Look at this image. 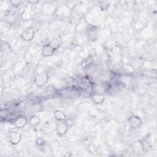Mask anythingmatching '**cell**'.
<instances>
[{
	"label": "cell",
	"mask_w": 157,
	"mask_h": 157,
	"mask_svg": "<svg viewBox=\"0 0 157 157\" xmlns=\"http://www.w3.org/2000/svg\"><path fill=\"white\" fill-rule=\"evenodd\" d=\"M35 31L33 27H28L26 28L21 34V37L26 41H30L34 38Z\"/></svg>",
	"instance_id": "3957f363"
},
{
	"label": "cell",
	"mask_w": 157,
	"mask_h": 157,
	"mask_svg": "<svg viewBox=\"0 0 157 157\" xmlns=\"http://www.w3.org/2000/svg\"><path fill=\"white\" fill-rule=\"evenodd\" d=\"M36 144L39 148H44L45 145V141L42 138H38L36 140Z\"/></svg>",
	"instance_id": "7c38bea8"
},
{
	"label": "cell",
	"mask_w": 157,
	"mask_h": 157,
	"mask_svg": "<svg viewBox=\"0 0 157 157\" xmlns=\"http://www.w3.org/2000/svg\"><path fill=\"white\" fill-rule=\"evenodd\" d=\"M14 123L15 127L18 128H22L25 127L28 123V120L25 117L20 116L15 118Z\"/></svg>",
	"instance_id": "5b68a950"
},
{
	"label": "cell",
	"mask_w": 157,
	"mask_h": 157,
	"mask_svg": "<svg viewBox=\"0 0 157 157\" xmlns=\"http://www.w3.org/2000/svg\"><path fill=\"white\" fill-rule=\"evenodd\" d=\"M54 116L56 120L59 122H63L66 118V115L62 111H60V110H56V111H55Z\"/></svg>",
	"instance_id": "9c48e42d"
},
{
	"label": "cell",
	"mask_w": 157,
	"mask_h": 157,
	"mask_svg": "<svg viewBox=\"0 0 157 157\" xmlns=\"http://www.w3.org/2000/svg\"><path fill=\"white\" fill-rule=\"evenodd\" d=\"M93 101L96 104H102L105 99V97L102 94L95 93L92 96Z\"/></svg>",
	"instance_id": "ba28073f"
},
{
	"label": "cell",
	"mask_w": 157,
	"mask_h": 157,
	"mask_svg": "<svg viewBox=\"0 0 157 157\" xmlns=\"http://www.w3.org/2000/svg\"><path fill=\"white\" fill-rule=\"evenodd\" d=\"M40 122V119L39 118L36 116H33L32 117H31L30 119V124L32 126H36Z\"/></svg>",
	"instance_id": "8fae6325"
},
{
	"label": "cell",
	"mask_w": 157,
	"mask_h": 157,
	"mask_svg": "<svg viewBox=\"0 0 157 157\" xmlns=\"http://www.w3.org/2000/svg\"><path fill=\"white\" fill-rule=\"evenodd\" d=\"M67 129H68V125L66 123L64 122L59 123L56 127L57 133H58L60 136L65 135L67 132Z\"/></svg>",
	"instance_id": "8992f818"
},
{
	"label": "cell",
	"mask_w": 157,
	"mask_h": 157,
	"mask_svg": "<svg viewBox=\"0 0 157 157\" xmlns=\"http://www.w3.org/2000/svg\"><path fill=\"white\" fill-rule=\"evenodd\" d=\"M128 121L129 127L133 129L138 128L143 124V120L141 118L138 116H135V115L130 116Z\"/></svg>",
	"instance_id": "7a4b0ae2"
},
{
	"label": "cell",
	"mask_w": 157,
	"mask_h": 157,
	"mask_svg": "<svg viewBox=\"0 0 157 157\" xmlns=\"http://www.w3.org/2000/svg\"><path fill=\"white\" fill-rule=\"evenodd\" d=\"M29 3L30 4H35L36 3H38L39 1H28Z\"/></svg>",
	"instance_id": "e0dca14e"
},
{
	"label": "cell",
	"mask_w": 157,
	"mask_h": 157,
	"mask_svg": "<svg viewBox=\"0 0 157 157\" xmlns=\"http://www.w3.org/2000/svg\"><path fill=\"white\" fill-rule=\"evenodd\" d=\"M49 75L46 72H41L36 75L35 77V83L39 87L45 85L49 81Z\"/></svg>",
	"instance_id": "6da1fadb"
},
{
	"label": "cell",
	"mask_w": 157,
	"mask_h": 157,
	"mask_svg": "<svg viewBox=\"0 0 157 157\" xmlns=\"http://www.w3.org/2000/svg\"><path fill=\"white\" fill-rule=\"evenodd\" d=\"M55 52V49L52 48L50 44H48L45 45L42 50V54H43V56L44 57H48L54 54Z\"/></svg>",
	"instance_id": "52a82bcc"
},
{
	"label": "cell",
	"mask_w": 157,
	"mask_h": 157,
	"mask_svg": "<svg viewBox=\"0 0 157 157\" xmlns=\"http://www.w3.org/2000/svg\"><path fill=\"white\" fill-rule=\"evenodd\" d=\"M93 63V60L91 57H87V58L83 59L81 63V66L83 68H87L90 66Z\"/></svg>",
	"instance_id": "30bf717a"
},
{
	"label": "cell",
	"mask_w": 157,
	"mask_h": 157,
	"mask_svg": "<svg viewBox=\"0 0 157 157\" xmlns=\"http://www.w3.org/2000/svg\"><path fill=\"white\" fill-rule=\"evenodd\" d=\"M111 52L114 55H118L121 52V49L118 45H114L111 49Z\"/></svg>",
	"instance_id": "5bb4252c"
},
{
	"label": "cell",
	"mask_w": 157,
	"mask_h": 157,
	"mask_svg": "<svg viewBox=\"0 0 157 157\" xmlns=\"http://www.w3.org/2000/svg\"><path fill=\"white\" fill-rule=\"evenodd\" d=\"M49 44L51 45V46L55 50H56L57 49H58L59 48V46L60 45V42L59 39H54L53 41H52Z\"/></svg>",
	"instance_id": "4fadbf2b"
},
{
	"label": "cell",
	"mask_w": 157,
	"mask_h": 157,
	"mask_svg": "<svg viewBox=\"0 0 157 157\" xmlns=\"http://www.w3.org/2000/svg\"><path fill=\"white\" fill-rule=\"evenodd\" d=\"M21 140V135L16 132H10L9 134V141L12 145L18 144Z\"/></svg>",
	"instance_id": "277c9868"
},
{
	"label": "cell",
	"mask_w": 157,
	"mask_h": 157,
	"mask_svg": "<svg viewBox=\"0 0 157 157\" xmlns=\"http://www.w3.org/2000/svg\"><path fill=\"white\" fill-rule=\"evenodd\" d=\"M125 70H126L127 72H132L134 71V68L132 66H131L129 65H127L125 66Z\"/></svg>",
	"instance_id": "9a60e30c"
},
{
	"label": "cell",
	"mask_w": 157,
	"mask_h": 157,
	"mask_svg": "<svg viewBox=\"0 0 157 157\" xmlns=\"http://www.w3.org/2000/svg\"><path fill=\"white\" fill-rule=\"evenodd\" d=\"M10 2L14 8H18L20 4V1H10Z\"/></svg>",
	"instance_id": "2e32d148"
}]
</instances>
